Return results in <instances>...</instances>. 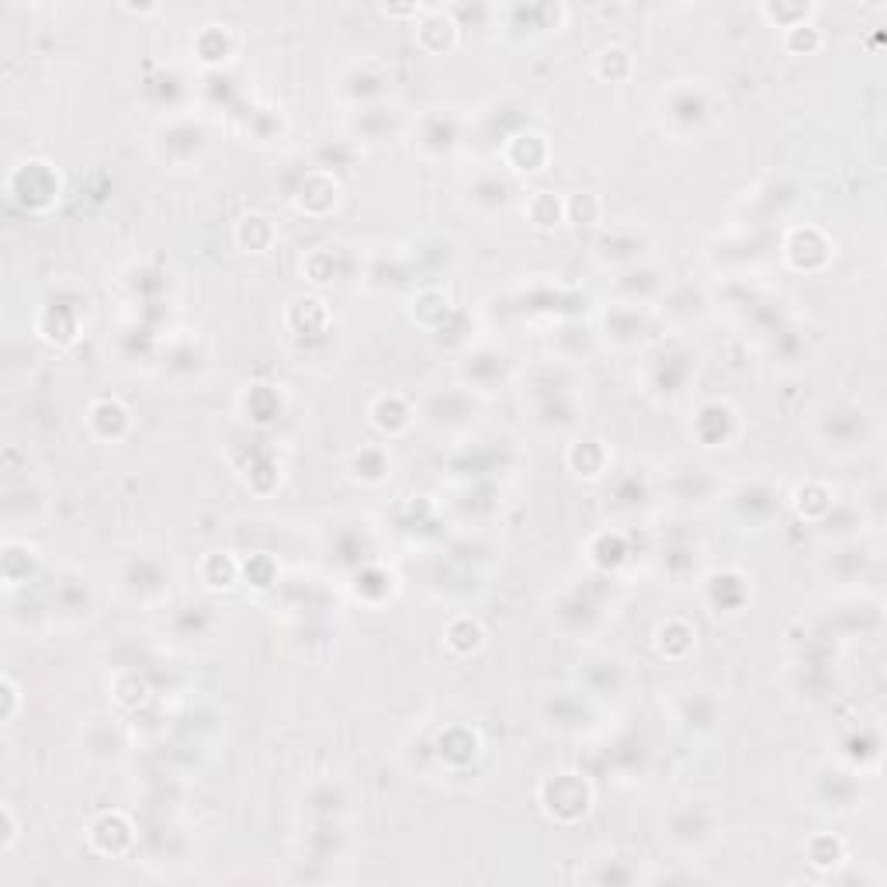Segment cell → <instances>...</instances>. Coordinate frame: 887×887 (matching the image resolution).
<instances>
[{
    "mask_svg": "<svg viewBox=\"0 0 887 887\" xmlns=\"http://www.w3.org/2000/svg\"><path fill=\"white\" fill-rule=\"evenodd\" d=\"M822 430H832L835 426V434H825L822 441H832L825 447H843V451H853V447H863V441H867V420H863L859 410H843V405H832V410L822 413L819 420Z\"/></svg>",
    "mask_w": 887,
    "mask_h": 887,
    "instance_id": "12",
    "label": "cell"
},
{
    "mask_svg": "<svg viewBox=\"0 0 887 887\" xmlns=\"http://www.w3.org/2000/svg\"><path fill=\"white\" fill-rule=\"evenodd\" d=\"M569 465L586 478H596L607 465V451L601 441H580V444L569 447Z\"/></svg>",
    "mask_w": 887,
    "mask_h": 887,
    "instance_id": "23",
    "label": "cell"
},
{
    "mask_svg": "<svg viewBox=\"0 0 887 887\" xmlns=\"http://www.w3.org/2000/svg\"><path fill=\"white\" fill-rule=\"evenodd\" d=\"M462 371L475 389L489 392L493 386H499L502 375H507V357H502L499 350H475V354H468Z\"/></svg>",
    "mask_w": 887,
    "mask_h": 887,
    "instance_id": "18",
    "label": "cell"
},
{
    "mask_svg": "<svg viewBox=\"0 0 887 887\" xmlns=\"http://www.w3.org/2000/svg\"><path fill=\"white\" fill-rule=\"evenodd\" d=\"M697 368V354L680 347V344H662L659 350L649 354V365H645V375H649V392H659L666 399H673L683 392L686 378Z\"/></svg>",
    "mask_w": 887,
    "mask_h": 887,
    "instance_id": "3",
    "label": "cell"
},
{
    "mask_svg": "<svg viewBox=\"0 0 887 887\" xmlns=\"http://www.w3.org/2000/svg\"><path fill=\"white\" fill-rule=\"evenodd\" d=\"M462 142V122L454 118L451 108H434L426 111L413 126V150L423 156H447L458 150Z\"/></svg>",
    "mask_w": 887,
    "mask_h": 887,
    "instance_id": "4",
    "label": "cell"
},
{
    "mask_svg": "<svg viewBox=\"0 0 887 887\" xmlns=\"http://www.w3.org/2000/svg\"><path fill=\"white\" fill-rule=\"evenodd\" d=\"M548 139L534 129H520L517 136H510L507 142H502V156H517L510 160V166L517 174H538L544 171V163H548Z\"/></svg>",
    "mask_w": 887,
    "mask_h": 887,
    "instance_id": "11",
    "label": "cell"
},
{
    "mask_svg": "<svg viewBox=\"0 0 887 887\" xmlns=\"http://www.w3.org/2000/svg\"><path fill=\"white\" fill-rule=\"evenodd\" d=\"M604 329H607V337L617 344V347H635L641 340V333H645V313L638 305H614L610 313L604 316Z\"/></svg>",
    "mask_w": 887,
    "mask_h": 887,
    "instance_id": "17",
    "label": "cell"
},
{
    "mask_svg": "<svg viewBox=\"0 0 887 887\" xmlns=\"http://www.w3.org/2000/svg\"><path fill=\"white\" fill-rule=\"evenodd\" d=\"M236 239L247 253H268V247L274 244V226L268 215H244L236 226Z\"/></svg>",
    "mask_w": 887,
    "mask_h": 887,
    "instance_id": "21",
    "label": "cell"
},
{
    "mask_svg": "<svg viewBox=\"0 0 887 887\" xmlns=\"http://www.w3.org/2000/svg\"><path fill=\"white\" fill-rule=\"evenodd\" d=\"M693 434L704 447H732V441L738 437V413L728 402L711 399L693 417Z\"/></svg>",
    "mask_w": 887,
    "mask_h": 887,
    "instance_id": "6",
    "label": "cell"
},
{
    "mask_svg": "<svg viewBox=\"0 0 887 887\" xmlns=\"http://www.w3.org/2000/svg\"><path fill=\"white\" fill-rule=\"evenodd\" d=\"M166 583H171V572H163V565L156 559H147V555H136L122 569V589L132 596V601H142V604L163 596Z\"/></svg>",
    "mask_w": 887,
    "mask_h": 887,
    "instance_id": "7",
    "label": "cell"
},
{
    "mask_svg": "<svg viewBox=\"0 0 887 887\" xmlns=\"http://www.w3.org/2000/svg\"><path fill=\"white\" fill-rule=\"evenodd\" d=\"M732 507H735V517L742 523H753V527H762L766 520H770L777 510H780V499L774 489H766L762 483H746V486H738L732 496Z\"/></svg>",
    "mask_w": 887,
    "mask_h": 887,
    "instance_id": "10",
    "label": "cell"
},
{
    "mask_svg": "<svg viewBox=\"0 0 887 887\" xmlns=\"http://www.w3.org/2000/svg\"><path fill=\"white\" fill-rule=\"evenodd\" d=\"M596 257L604 263H614V268H635L645 257V236L638 229H607L604 239L596 244Z\"/></svg>",
    "mask_w": 887,
    "mask_h": 887,
    "instance_id": "13",
    "label": "cell"
},
{
    "mask_svg": "<svg viewBox=\"0 0 887 887\" xmlns=\"http://www.w3.org/2000/svg\"><path fill=\"white\" fill-rule=\"evenodd\" d=\"M580 683L589 697H614V693L628 686V666L617 656H593L580 669Z\"/></svg>",
    "mask_w": 887,
    "mask_h": 887,
    "instance_id": "8",
    "label": "cell"
},
{
    "mask_svg": "<svg viewBox=\"0 0 887 887\" xmlns=\"http://www.w3.org/2000/svg\"><path fill=\"white\" fill-rule=\"evenodd\" d=\"M541 801L555 819L572 822L589 808V783L580 774H551L541 783Z\"/></svg>",
    "mask_w": 887,
    "mask_h": 887,
    "instance_id": "5",
    "label": "cell"
},
{
    "mask_svg": "<svg viewBox=\"0 0 887 887\" xmlns=\"http://www.w3.org/2000/svg\"><path fill=\"white\" fill-rule=\"evenodd\" d=\"M762 18L777 21V29H798V25H808V18L814 14V8H804V4H762L759 8Z\"/></svg>",
    "mask_w": 887,
    "mask_h": 887,
    "instance_id": "25",
    "label": "cell"
},
{
    "mask_svg": "<svg viewBox=\"0 0 887 887\" xmlns=\"http://www.w3.org/2000/svg\"><path fill=\"white\" fill-rule=\"evenodd\" d=\"M656 638H669V645H659V652L666 659H673V645H683V652H690L693 645H697V628H690L686 620H666L656 631Z\"/></svg>",
    "mask_w": 887,
    "mask_h": 887,
    "instance_id": "24",
    "label": "cell"
},
{
    "mask_svg": "<svg viewBox=\"0 0 887 887\" xmlns=\"http://www.w3.org/2000/svg\"><path fill=\"white\" fill-rule=\"evenodd\" d=\"M350 475L361 478V483H386L392 475V458L381 447H361L357 454H350Z\"/></svg>",
    "mask_w": 887,
    "mask_h": 887,
    "instance_id": "19",
    "label": "cell"
},
{
    "mask_svg": "<svg viewBox=\"0 0 887 887\" xmlns=\"http://www.w3.org/2000/svg\"><path fill=\"white\" fill-rule=\"evenodd\" d=\"M195 56L208 66V69H223L232 56H236V35L229 25H205L195 39Z\"/></svg>",
    "mask_w": 887,
    "mask_h": 887,
    "instance_id": "16",
    "label": "cell"
},
{
    "mask_svg": "<svg viewBox=\"0 0 887 887\" xmlns=\"http://www.w3.org/2000/svg\"><path fill=\"white\" fill-rule=\"evenodd\" d=\"M677 717H680V725L686 732H714L717 722H722V711H717V701L711 697L707 690L690 686L683 697H680Z\"/></svg>",
    "mask_w": 887,
    "mask_h": 887,
    "instance_id": "14",
    "label": "cell"
},
{
    "mask_svg": "<svg viewBox=\"0 0 887 887\" xmlns=\"http://www.w3.org/2000/svg\"><path fill=\"white\" fill-rule=\"evenodd\" d=\"M527 212H531L534 226L548 229V226H559V219L565 215V205L555 202V195H551V191H538V195L531 198V205H527Z\"/></svg>",
    "mask_w": 887,
    "mask_h": 887,
    "instance_id": "26",
    "label": "cell"
},
{
    "mask_svg": "<svg viewBox=\"0 0 887 887\" xmlns=\"http://www.w3.org/2000/svg\"><path fill=\"white\" fill-rule=\"evenodd\" d=\"M513 181L510 177H499V174H483L475 177V184L468 187V205L478 208L483 215H496V212H507L510 202H513Z\"/></svg>",
    "mask_w": 887,
    "mask_h": 887,
    "instance_id": "15",
    "label": "cell"
},
{
    "mask_svg": "<svg viewBox=\"0 0 887 887\" xmlns=\"http://www.w3.org/2000/svg\"><path fill=\"white\" fill-rule=\"evenodd\" d=\"M4 693H8V711H4V722H11L14 717V704H18V686L11 677H4Z\"/></svg>",
    "mask_w": 887,
    "mask_h": 887,
    "instance_id": "27",
    "label": "cell"
},
{
    "mask_svg": "<svg viewBox=\"0 0 887 887\" xmlns=\"http://www.w3.org/2000/svg\"><path fill=\"white\" fill-rule=\"evenodd\" d=\"M8 195L21 208L42 212L53 202H60V174L53 163L45 160H25L14 166V174L8 177Z\"/></svg>",
    "mask_w": 887,
    "mask_h": 887,
    "instance_id": "2",
    "label": "cell"
},
{
    "mask_svg": "<svg viewBox=\"0 0 887 887\" xmlns=\"http://www.w3.org/2000/svg\"><path fill=\"white\" fill-rule=\"evenodd\" d=\"M340 94L354 108L378 105L386 98V74L378 69V63H354L340 77Z\"/></svg>",
    "mask_w": 887,
    "mask_h": 887,
    "instance_id": "9",
    "label": "cell"
},
{
    "mask_svg": "<svg viewBox=\"0 0 887 887\" xmlns=\"http://www.w3.org/2000/svg\"><path fill=\"white\" fill-rule=\"evenodd\" d=\"M659 111H662V126H669L677 136L690 139V136L704 132L707 126H714L717 111H722V101H717V94L707 84L680 80L662 94Z\"/></svg>",
    "mask_w": 887,
    "mask_h": 887,
    "instance_id": "1",
    "label": "cell"
},
{
    "mask_svg": "<svg viewBox=\"0 0 887 887\" xmlns=\"http://www.w3.org/2000/svg\"><path fill=\"white\" fill-rule=\"evenodd\" d=\"M551 707H555V722L551 725H555L559 732H580L589 717V704L583 697H572V693H555Z\"/></svg>",
    "mask_w": 887,
    "mask_h": 887,
    "instance_id": "22",
    "label": "cell"
},
{
    "mask_svg": "<svg viewBox=\"0 0 887 887\" xmlns=\"http://www.w3.org/2000/svg\"><path fill=\"white\" fill-rule=\"evenodd\" d=\"M371 420H375V426L389 430V434H402V430L413 423V410L405 405L402 396H381L371 405Z\"/></svg>",
    "mask_w": 887,
    "mask_h": 887,
    "instance_id": "20",
    "label": "cell"
}]
</instances>
